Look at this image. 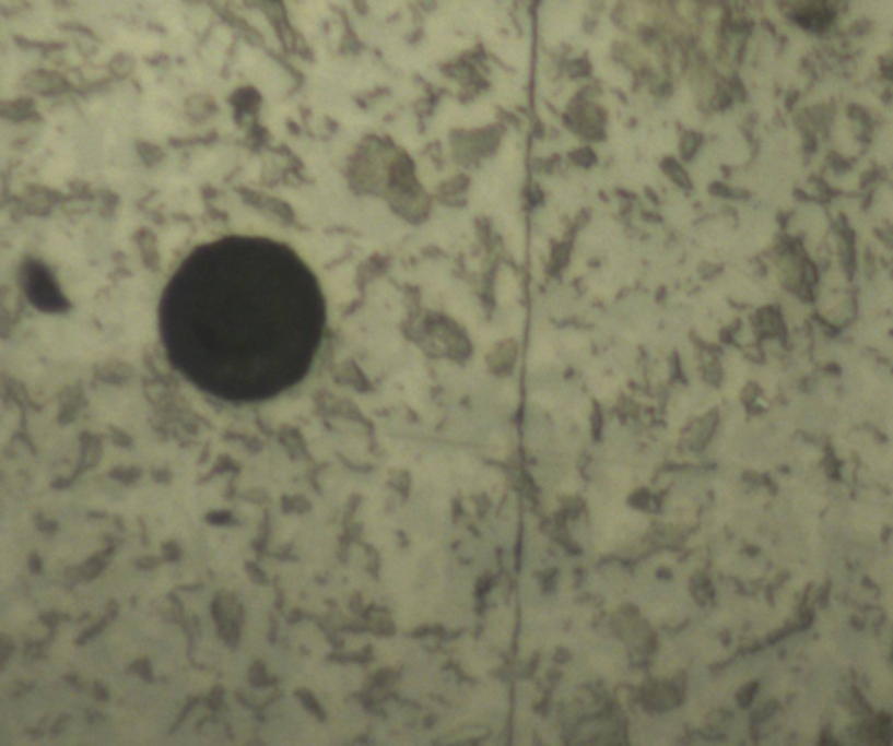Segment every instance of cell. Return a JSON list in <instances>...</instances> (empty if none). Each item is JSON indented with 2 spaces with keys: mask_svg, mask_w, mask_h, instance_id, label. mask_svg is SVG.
<instances>
[{
  "mask_svg": "<svg viewBox=\"0 0 893 746\" xmlns=\"http://www.w3.org/2000/svg\"><path fill=\"white\" fill-rule=\"evenodd\" d=\"M327 307L312 269L283 242L230 236L196 248L160 304L173 367L227 402H260L306 377Z\"/></svg>",
  "mask_w": 893,
  "mask_h": 746,
  "instance_id": "1",
  "label": "cell"
}]
</instances>
